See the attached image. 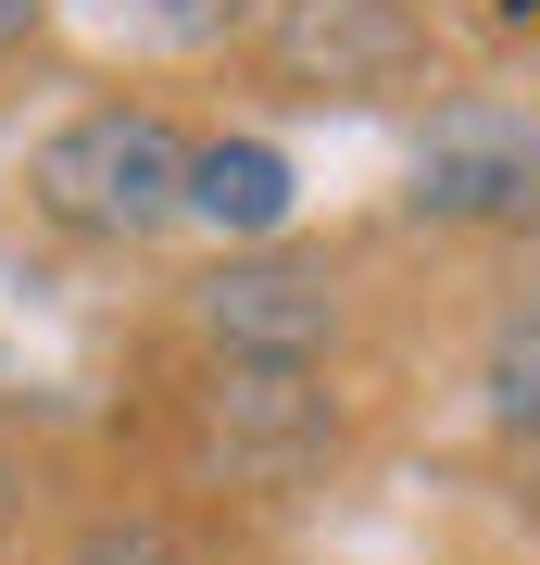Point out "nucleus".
Here are the masks:
<instances>
[{
    "instance_id": "f257e3e1",
    "label": "nucleus",
    "mask_w": 540,
    "mask_h": 565,
    "mask_svg": "<svg viewBox=\"0 0 540 565\" xmlns=\"http://www.w3.org/2000/svg\"><path fill=\"white\" fill-rule=\"evenodd\" d=\"M25 214L76 252H151L189 226V126L163 102H76L25 151Z\"/></svg>"
},
{
    "instance_id": "f03ea898",
    "label": "nucleus",
    "mask_w": 540,
    "mask_h": 565,
    "mask_svg": "<svg viewBox=\"0 0 540 565\" xmlns=\"http://www.w3.org/2000/svg\"><path fill=\"white\" fill-rule=\"evenodd\" d=\"M177 340L189 364H277V377H327L352 340V264L315 239H264L214 252L201 277H177Z\"/></svg>"
},
{
    "instance_id": "7ed1b4c3",
    "label": "nucleus",
    "mask_w": 540,
    "mask_h": 565,
    "mask_svg": "<svg viewBox=\"0 0 540 565\" xmlns=\"http://www.w3.org/2000/svg\"><path fill=\"white\" fill-rule=\"evenodd\" d=\"M252 76L315 114H378L441 88V13L427 0H264L252 13Z\"/></svg>"
},
{
    "instance_id": "20e7f679",
    "label": "nucleus",
    "mask_w": 540,
    "mask_h": 565,
    "mask_svg": "<svg viewBox=\"0 0 540 565\" xmlns=\"http://www.w3.org/2000/svg\"><path fill=\"white\" fill-rule=\"evenodd\" d=\"M402 214L441 239H540V102L528 88H441L402 151Z\"/></svg>"
},
{
    "instance_id": "39448f33",
    "label": "nucleus",
    "mask_w": 540,
    "mask_h": 565,
    "mask_svg": "<svg viewBox=\"0 0 540 565\" xmlns=\"http://www.w3.org/2000/svg\"><path fill=\"white\" fill-rule=\"evenodd\" d=\"M352 440L340 377H277V364H189L177 377V452L214 490H301Z\"/></svg>"
},
{
    "instance_id": "423d86ee",
    "label": "nucleus",
    "mask_w": 540,
    "mask_h": 565,
    "mask_svg": "<svg viewBox=\"0 0 540 565\" xmlns=\"http://www.w3.org/2000/svg\"><path fill=\"white\" fill-rule=\"evenodd\" d=\"M301 214V163L264 139V126H189V226H214L226 252L289 239Z\"/></svg>"
},
{
    "instance_id": "0eeeda50",
    "label": "nucleus",
    "mask_w": 540,
    "mask_h": 565,
    "mask_svg": "<svg viewBox=\"0 0 540 565\" xmlns=\"http://www.w3.org/2000/svg\"><path fill=\"white\" fill-rule=\"evenodd\" d=\"M478 415H490L502 452L540 465V264L478 315Z\"/></svg>"
},
{
    "instance_id": "6e6552de",
    "label": "nucleus",
    "mask_w": 540,
    "mask_h": 565,
    "mask_svg": "<svg viewBox=\"0 0 540 565\" xmlns=\"http://www.w3.org/2000/svg\"><path fill=\"white\" fill-rule=\"evenodd\" d=\"M51 565H214V553H201L177 515H151V503H100V515L63 527V553H51Z\"/></svg>"
},
{
    "instance_id": "1a4fd4ad",
    "label": "nucleus",
    "mask_w": 540,
    "mask_h": 565,
    "mask_svg": "<svg viewBox=\"0 0 540 565\" xmlns=\"http://www.w3.org/2000/svg\"><path fill=\"white\" fill-rule=\"evenodd\" d=\"M88 13L139 51H226V39H252L264 0H88Z\"/></svg>"
},
{
    "instance_id": "9d476101",
    "label": "nucleus",
    "mask_w": 540,
    "mask_h": 565,
    "mask_svg": "<svg viewBox=\"0 0 540 565\" xmlns=\"http://www.w3.org/2000/svg\"><path fill=\"white\" fill-rule=\"evenodd\" d=\"M39 490H51V478H39V452H25L13 427H0V553L25 541V515H39Z\"/></svg>"
},
{
    "instance_id": "9b49d317",
    "label": "nucleus",
    "mask_w": 540,
    "mask_h": 565,
    "mask_svg": "<svg viewBox=\"0 0 540 565\" xmlns=\"http://www.w3.org/2000/svg\"><path fill=\"white\" fill-rule=\"evenodd\" d=\"M39 39H51V0H0V63H25Z\"/></svg>"
}]
</instances>
